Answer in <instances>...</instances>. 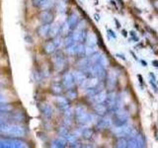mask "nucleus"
<instances>
[{
	"instance_id": "obj_1",
	"label": "nucleus",
	"mask_w": 158,
	"mask_h": 148,
	"mask_svg": "<svg viewBox=\"0 0 158 148\" xmlns=\"http://www.w3.org/2000/svg\"><path fill=\"white\" fill-rule=\"evenodd\" d=\"M0 132L15 137H22L25 135V130L22 126L12 123H5L4 121L0 125Z\"/></svg>"
},
{
	"instance_id": "obj_2",
	"label": "nucleus",
	"mask_w": 158,
	"mask_h": 148,
	"mask_svg": "<svg viewBox=\"0 0 158 148\" xmlns=\"http://www.w3.org/2000/svg\"><path fill=\"white\" fill-rule=\"evenodd\" d=\"M27 147L24 141L16 138H0V148H23Z\"/></svg>"
},
{
	"instance_id": "obj_3",
	"label": "nucleus",
	"mask_w": 158,
	"mask_h": 148,
	"mask_svg": "<svg viewBox=\"0 0 158 148\" xmlns=\"http://www.w3.org/2000/svg\"><path fill=\"white\" fill-rule=\"evenodd\" d=\"M114 133H116L118 136H127V137H131L136 134V132L133 130V128H131L127 125L117 126L115 130H114Z\"/></svg>"
},
{
	"instance_id": "obj_4",
	"label": "nucleus",
	"mask_w": 158,
	"mask_h": 148,
	"mask_svg": "<svg viewBox=\"0 0 158 148\" xmlns=\"http://www.w3.org/2000/svg\"><path fill=\"white\" fill-rule=\"evenodd\" d=\"M127 121V113L123 111L120 110L116 112V116H115V120H114V125L116 126H120L123 125H126Z\"/></svg>"
},
{
	"instance_id": "obj_5",
	"label": "nucleus",
	"mask_w": 158,
	"mask_h": 148,
	"mask_svg": "<svg viewBox=\"0 0 158 148\" xmlns=\"http://www.w3.org/2000/svg\"><path fill=\"white\" fill-rule=\"evenodd\" d=\"M74 83V77H73V74L72 73H65L63 75V78H62V84L63 86L65 87L66 89H72Z\"/></svg>"
},
{
	"instance_id": "obj_6",
	"label": "nucleus",
	"mask_w": 158,
	"mask_h": 148,
	"mask_svg": "<svg viewBox=\"0 0 158 148\" xmlns=\"http://www.w3.org/2000/svg\"><path fill=\"white\" fill-rule=\"evenodd\" d=\"M76 118L79 123H81V125H87V123H90L93 121V116L90 115V113H88L87 112H85L76 116Z\"/></svg>"
},
{
	"instance_id": "obj_7",
	"label": "nucleus",
	"mask_w": 158,
	"mask_h": 148,
	"mask_svg": "<svg viewBox=\"0 0 158 148\" xmlns=\"http://www.w3.org/2000/svg\"><path fill=\"white\" fill-rule=\"evenodd\" d=\"M116 101H117L116 93L111 92V93H109L107 95V98H106V100L104 103H105V105L107 106V108L109 109V110H113V108H114V106H115V104H116Z\"/></svg>"
},
{
	"instance_id": "obj_8",
	"label": "nucleus",
	"mask_w": 158,
	"mask_h": 148,
	"mask_svg": "<svg viewBox=\"0 0 158 148\" xmlns=\"http://www.w3.org/2000/svg\"><path fill=\"white\" fill-rule=\"evenodd\" d=\"M73 77H74V81H75V83H77L78 85H84V84L87 82L85 74L81 71L73 72Z\"/></svg>"
},
{
	"instance_id": "obj_9",
	"label": "nucleus",
	"mask_w": 158,
	"mask_h": 148,
	"mask_svg": "<svg viewBox=\"0 0 158 148\" xmlns=\"http://www.w3.org/2000/svg\"><path fill=\"white\" fill-rule=\"evenodd\" d=\"M53 64L57 70H60L64 66V58L61 53H57L56 56L53 57Z\"/></svg>"
},
{
	"instance_id": "obj_10",
	"label": "nucleus",
	"mask_w": 158,
	"mask_h": 148,
	"mask_svg": "<svg viewBox=\"0 0 158 148\" xmlns=\"http://www.w3.org/2000/svg\"><path fill=\"white\" fill-rule=\"evenodd\" d=\"M67 143L66 140V137L65 136H59L56 139H54L52 142V147H56V148H62V147H65Z\"/></svg>"
},
{
	"instance_id": "obj_11",
	"label": "nucleus",
	"mask_w": 158,
	"mask_h": 148,
	"mask_svg": "<svg viewBox=\"0 0 158 148\" xmlns=\"http://www.w3.org/2000/svg\"><path fill=\"white\" fill-rule=\"evenodd\" d=\"M40 18H41L42 22H44V24H51L53 21V15L49 11H43L41 15H40Z\"/></svg>"
},
{
	"instance_id": "obj_12",
	"label": "nucleus",
	"mask_w": 158,
	"mask_h": 148,
	"mask_svg": "<svg viewBox=\"0 0 158 148\" xmlns=\"http://www.w3.org/2000/svg\"><path fill=\"white\" fill-rule=\"evenodd\" d=\"M112 125V121L110 117H105L101 118L100 121L97 122V127L100 128V130H104V128H108Z\"/></svg>"
},
{
	"instance_id": "obj_13",
	"label": "nucleus",
	"mask_w": 158,
	"mask_h": 148,
	"mask_svg": "<svg viewBox=\"0 0 158 148\" xmlns=\"http://www.w3.org/2000/svg\"><path fill=\"white\" fill-rule=\"evenodd\" d=\"M67 22H68V25H69V28H70V30L75 29L77 27V25H78V22H79V18L77 16V14L72 13L70 16H69Z\"/></svg>"
},
{
	"instance_id": "obj_14",
	"label": "nucleus",
	"mask_w": 158,
	"mask_h": 148,
	"mask_svg": "<svg viewBox=\"0 0 158 148\" xmlns=\"http://www.w3.org/2000/svg\"><path fill=\"white\" fill-rule=\"evenodd\" d=\"M56 104L57 106L59 107V109H61L62 111L66 110V109L69 108V104H68V101L66 100V98L64 97H56Z\"/></svg>"
},
{
	"instance_id": "obj_15",
	"label": "nucleus",
	"mask_w": 158,
	"mask_h": 148,
	"mask_svg": "<svg viewBox=\"0 0 158 148\" xmlns=\"http://www.w3.org/2000/svg\"><path fill=\"white\" fill-rule=\"evenodd\" d=\"M117 82V78H116V74L114 72H111L109 74V76L107 78V86L109 90H112V89L115 87Z\"/></svg>"
},
{
	"instance_id": "obj_16",
	"label": "nucleus",
	"mask_w": 158,
	"mask_h": 148,
	"mask_svg": "<svg viewBox=\"0 0 158 148\" xmlns=\"http://www.w3.org/2000/svg\"><path fill=\"white\" fill-rule=\"evenodd\" d=\"M107 95L108 94L105 92V91H103L101 90L100 92H98L95 97H94V101H95L96 104H100V103H104L106 100V98H107Z\"/></svg>"
},
{
	"instance_id": "obj_17",
	"label": "nucleus",
	"mask_w": 158,
	"mask_h": 148,
	"mask_svg": "<svg viewBox=\"0 0 158 148\" xmlns=\"http://www.w3.org/2000/svg\"><path fill=\"white\" fill-rule=\"evenodd\" d=\"M41 109H42L43 115L46 117L49 118V117H52V109L51 106L48 105V104H43Z\"/></svg>"
},
{
	"instance_id": "obj_18",
	"label": "nucleus",
	"mask_w": 158,
	"mask_h": 148,
	"mask_svg": "<svg viewBox=\"0 0 158 148\" xmlns=\"http://www.w3.org/2000/svg\"><path fill=\"white\" fill-rule=\"evenodd\" d=\"M94 111H95L97 113H99V115L103 116L107 113L108 108L106 105H103V103H100V104H96V105L94 106Z\"/></svg>"
},
{
	"instance_id": "obj_19",
	"label": "nucleus",
	"mask_w": 158,
	"mask_h": 148,
	"mask_svg": "<svg viewBox=\"0 0 158 148\" xmlns=\"http://www.w3.org/2000/svg\"><path fill=\"white\" fill-rule=\"evenodd\" d=\"M59 33H60V26L58 24H54L52 26H51L48 36L52 38H56Z\"/></svg>"
},
{
	"instance_id": "obj_20",
	"label": "nucleus",
	"mask_w": 158,
	"mask_h": 148,
	"mask_svg": "<svg viewBox=\"0 0 158 148\" xmlns=\"http://www.w3.org/2000/svg\"><path fill=\"white\" fill-rule=\"evenodd\" d=\"M49 29H51V26L49 24H44L43 26L40 27L39 29V35L41 37H47L49 34Z\"/></svg>"
},
{
	"instance_id": "obj_21",
	"label": "nucleus",
	"mask_w": 158,
	"mask_h": 148,
	"mask_svg": "<svg viewBox=\"0 0 158 148\" xmlns=\"http://www.w3.org/2000/svg\"><path fill=\"white\" fill-rule=\"evenodd\" d=\"M44 51H46L47 53L51 54V53H53L54 51H56V46L53 43V42H52V43H48L46 44V46H44Z\"/></svg>"
},
{
	"instance_id": "obj_22",
	"label": "nucleus",
	"mask_w": 158,
	"mask_h": 148,
	"mask_svg": "<svg viewBox=\"0 0 158 148\" xmlns=\"http://www.w3.org/2000/svg\"><path fill=\"white\" fill-rule=\"evenodd\" d=\"M86 42H87V44H89V46H95V44L97 43V38H96L95 35L92 34V33L88 34Z\"/></svg>"
},
{
	"instance_id": "obj_23",
	"label": "nucleus",
	"mask_w": 158,
	"mask_h": 148,
	"mask_svg": "<svg viewBox=\"0 0 158 148\" xmlns=\"http://www.w3.org/2000/svg\"><path fill=\"white\" fill-rule=\"evenodd\" d=\"M53 1L54 0H44V1L42 2V4L40 5V7L44 9V10L49 9L53 5Z\"/></svg>"
},
{
	"instance_id": "obj_24",
	"label": "nucleus",
	"mask_w": 158,
	"mask_h": 148,
	"mask_svg": "<svg viewBox=\"0 0 158 148\" xmlns=\"http://www.w3.org/2000/svg\"><path fill=\"white\" fill-rule=\"evenodd\" d=\"M12 110V107L10 105H6L4 103H0V113H6Z\"/></svg>"
},
{
	"instance_id": "obj_25",
	"label": "nucleus",
	"mask_w": 158,
	"mask_h": 148,
	"mask_svg": "<svg viewBox=\"0 0 158 148\" xmlns=\"http://www.w3.org/2000/svg\"><path fill=\"white\" fill-rule=\"evenodd\" d=\"M116 145H117V147H121V148L127 147V140L126 139V138H123V137H120L117 140Z\"/></svg>"
},
{
	"instance_id": "obj_26",
	"label": "nucleus",
	"mask_w": 158,
	"mask_h": 148,
	"mask_svg": "<svg viewBox=\"0 0 158 148\" xmlns=\"http://www.w3.org/2000/svg\"><path fill=\"white\" fill-rule=\"evenodd\" d=\"M127 147H131V148L138 147V146H137V142H136L135 135L131 136L130 138H128V140H127Z\"/></svg>"
},
{
	"instance_id": "obj_27",
	"label": "nucleus",
	"mask_w": 158,
	"mask_h": 148,
	"mask_svg": "<svg viewBox=\"0 0 158 148\" xmlns=\"http://www.w3.org/2000/svg\"><path fill=\"white\" fill-rule=\"evenodd\" d=\"M77 44H76V43H71L70 46H68L67 47V48H66V51L69 53V54H75V53H77Z\"/></svg>"
},
{
	"instance_id": "obj_28",
	"label": "nucleus",
	"mask_w": 158,
	"mask_h": 148,
	"mask_svg": "<svg viewBox=\"0 0 158 148\" xmlns=\"http://www.w3.org/2000/svg\"><path fill=\"white\" fill-rule=\"evenodd\" d=\"M95 51H96L95 46H89V44H87L85 47V56H91L93 53H95Z\"/></svg>"
},
{
	"instance_id": "obj_29",
	"label": "nucleus",
	"mask_w": 158,
	"mask_h": 148,
	"mask_svg": "<svg viewBox=\"0 0 158 148\" xmlns=\"http://www.w3.org/2000/svg\"><path fill=\"white\" fill-rule=\"evenodd\" d=\"M135 138H136V142H137V146L138 147H144L145 146L144 138H143V136L141 134H138V133H136Z\"/></svg>"
},
{
	"instance_id": "obj_30",
	"label": "nucleus",
	"mask_w": 158,
	"mask_h": 148,
	"mask_svg": "<svg viewBox=\"0 0 158 148\" xmlns=\"http://www.w3.org/2000/svg\"><path fill=\"white\" fill-rule=\"evenodd\" d=\"M93 130L92 128H85V130H83L82 132V135L83 137L85 138V139H89V138H91L93 136Z\"/></svg>"
},
{
	"instance_id": "obj_31",
	"label": "nucleus",
	"mask_w": 158,
	"mask_h": 148,
	"mask_svg": "<svg viewBox=\"0 0 158 148\" xmlns=\"http://www.w3.org/2000/svg\"><path fill=\"white\" fill-rule=\"evenodd\" d=\"M98 63H100L104 68H106L109 65V60H108V58L104 56V54H101V57H100V59H99Z\"/></svg>"
},
{
	"instance_id": "obj_32",
	"label": "nucleus",
	"mask_w": 158,
	"mask_h": 148,
	"mask_svg": "<svg viewBox=\"0 0 158 148\" xmlns=\"http://www.w3.org/2000/svg\"><path fill=\"white\" fill-rule=\"evenodd\" d=\"M70 31V28H69L68 22H65L62 26H60V33L62 35H68V32Z\"/></svg>"
},
{
	"instance_id": "obj_33",
	"label": "nucleus",
	"mask_w": 158,
	"mask_h": 148,
	"mask_svg": "<svg viewBox=\"0 0 158 148\" xmlns=\"http://www.w3.org/2000/svg\"><path fill=\"white\" fill-rule=\"evenodd\" d=\"M66 137V140L68 143H70V144H75V143L77 142V137L75 135H73V134H68L65 136Z\"/></svg>"
},
{
	"instance_id": "obj_34",
	"label": "nucleus",
	"mask_w": 158,
	"mask_h": 148,
	"mask_svg": "<svg viewBox=\"0 0 158 148\" xmlns=\"http://www.w3.org/2000/svg\"><path fill=\"white\" fill-rule=\"evenodd\" d=\"M98 77H95V76H93L91 79H90V81H88V87H96L98 85Z\"/></svg>"
},
{
	"instance_id": "obj_35",
	"label": "nucleus",
	"mask_w": 158,
	"mask_h": 148,
	"mask_svg": "<svg viewBox=\"0 0 158 148\" xmlns=\"http://www.w3.org/2000/svg\"><path fill=\"white\" fill-rule=\"evenodd\" d=\"M52 91L54 93V94H60L62 92V89H61V86L58 85V84H54V85H52Z\"/></svg>"
},
{
	"instance_id": "obj_36",
	"label": "nucleus",
	"mask_w": 158,
	"mask_h": 148,
	"mask_svg": "<svg viewBox=\"0 0 158 148\" xmlns=\"http://www.w3.org/2000/svg\"><path fill=\"white\" fill-rule=\"evenodd\" d=\"M66 96H67L69 99H75V98H76V96H77V94H76V92H75V91L73 90V89H68Z\"/></svg>"
},
{
	"instance_id": "obj_37",
	"label": "nucleus",
	"mask_w": 158,
	"mask_h": 148,
	"mask_svg": "<svg viewBox=\"0 0 158 148\" xmlns=\"http://www.w3.org/2000/svg\"><path fill=\"white\" fill-rule=\"evenodd\" d=\"M77 53L79 56H81V54H85V47L83 46V44H79L77 47Z\"/></svg>"
},
{
	"instance_id": "obj_38",
	"label": "nucleus",
	"mask_w": 158,
	"mask_h": 148,
	"mask_svg": "<svg viewBox=\"0 0 158 148\" xmlns=\"http://www.w3.org/2000/svg\"><path fill=\"white\" fill-rule=\"evenodd\" d=\"M86 110H85V108H84L83 106H78L76 108V110H75V113H76V116L78 115H80V113H85Z\"/></svg>"
},
{
	"instance_id": "obj_39",
	"label": "nucleus",
	"mask_w": 158,
	"mask_h": 148,
	"mask_svg": "<svg viewBox=\"0 0 158 148\" xmlns=\"http://www.w3.org/2000/svg\"><path fill=\"white\" fill-rule=\"evenodd\" d=\"M58 132H59V134H60L61 136H66V135L68 134V130H67V128H66V127H64V126H62V127L59 128Z\"/></svg>"
},
{
	"instance_id": "obj_40",
	"label": "nucleus",
	"mask_w": 158,
	"mask_h": 148,
	"mask_svg": "<svg viewBox=\"0 0 158 148\" xmlns=\"http://www.w3.org/2000/svg\"><path fill=\"white\" fill-rule=\"evenodd\" d=\"M53 43L56 44V47H58L59 46H60V44L62 43V39H61V38L60 37H56L54 38V39H53Z\"/></svg>"
},
{
	"instance_id": "obj_41",
	"label": "nucleus",
	"mask_w": 158,
	"mask_h": 148,
	"mask_svg": "<svg viewBox=\"0 0 158 148\" xmlns=\"http://www.w3.org/2000/svg\"><path fill=\"white\" fill-rule=\"evenodd\" d=\"M43 1H44V0H34V5H36V6H40Z\"/></svg>"
},
{
	"instance_id": "obj_42",
	"label": "nucleus",
	"mask_w": 158,
	"mask_h": 148,
	"mask_svg": "<svg viewBox=\"0 0 158 148\" xmlns=\"http://www.w3.org/2000/svg\"><path fill=\"white\" fill-rule=\"evenodd\" d=\"M5 102H6V99H5V97L2 94H0V103H5Z\"/></svg>"
},
{
	"instance_id": "obj_43",
	"label": "nucleus",
	"mask_w": 158,
	"mask_h": 148,
	"mask_svg": "<svg viewBox=\"0 0 158 148\" xmlns=\"http://www.w3.org/2000/svg\"><path fill=\"white\" fill-rule=\"evenodd\" d=\"M109 34H110V36H112L113 38H116V35H115V33H114L113 31H111V30H109Z\"/></svg>"
},
{
	"instance_id": "obj_44",
	"label": "nucleus",
	"mask_w": 158,
	"mask_h": 148,
	"mask_svg": "<svg viewBox=\"0 0 158 148\" xmlns=\"http://www.w3.org/2000/svg\"><path fill=\"white\" fill-rule=\"evenodd\" d=\"M152 63L154 64V66L158 67V61H157V60H153V61H152Z\"/></svg>"
},
{
	"instance_id": "obj_45",
	"label": "nucleus",
	"mask_w": 158,
	"mask_h": 148,
	"mask_svg": "<svg viewBox=\"0 0 158 148\" xmlns=\"http://www.w3.org/2000/svg\"><path fill=\"white\" fill-rule=\"evenodd\" d=\"M95 20H97V21H99V16H98V15H95Z\"/></svg>"
},
{
	"instance_id": "obj_46",
	"label": "nucleus",
	"mask_w": 158,
	"mask_h": 148,
	"mask_svg": "<svg viewBox=\"0 0 158 148\" xmlns=\"http://www.w3.org/2000/svg\"><path fill=\"white\" fill-rule=\"evenodd\" d=\"M141 62H142V64H143V65H144V66H146V62H145V61H143V60H142Z\"/></svg>"
}]
</instances>
